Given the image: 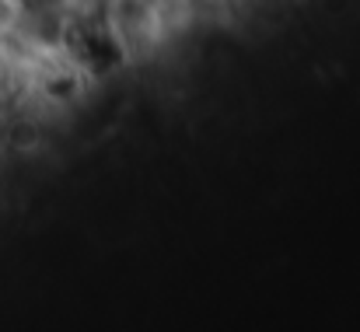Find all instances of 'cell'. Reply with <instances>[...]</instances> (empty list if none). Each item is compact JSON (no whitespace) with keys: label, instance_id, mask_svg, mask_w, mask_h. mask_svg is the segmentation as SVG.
Returning a JSON list of instances; mask_svg holds the SVG:
<instances>
[]
</instances>
